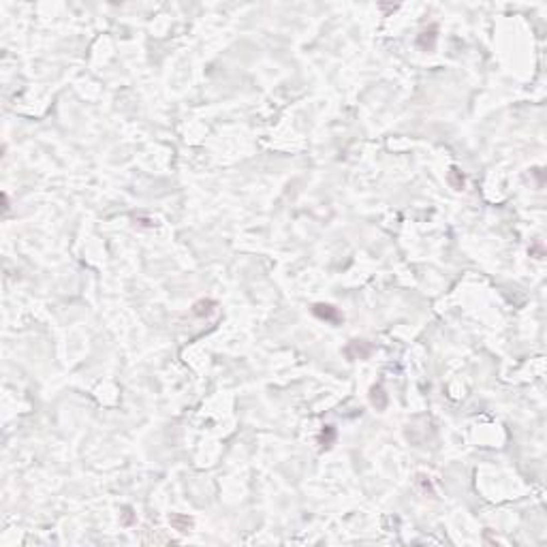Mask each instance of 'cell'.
I'll list each match as a JSON object with an SVG mask.
<instances>
[{"mask_svg": "<svg viewBox=\"0 0 547 547\" xmlns=\"http://www.w3.org/2000/svg\"><path fill=\"white\" fill-rule=\"evenodd\" d=\"M344 353H346V357L355 361V359H368L370 355H372V344L366 342V340H353V342H348V346L344 348Z\"/></svg>", "mask_w": 547, "mask_h": 547, "instance_id": "cell-1", "label": "cell"}, {"mask_svg": "<svg viewBox=\"0 0 547 547\" xmlns=\"http://www.w3.org/2000/svg\"><path fill=\"white\" fill-rule=\"evenodd\" d=\"M312 312H314V316H319V319L327 321V323H340V321H342V314H340V310H338L336 306H331V304H314L312 306Z\"/></svg>", "mask_w": 547, "mask_h": 547, "instance_id": "cell-2", "label": "cell"}, {"mask_svg": "<svg viewBox=\"0 0 547 547\" xmlns=\"http://www.w3.org/2000/svg\"><path fill=\"white\" fill-rule=\"evenodd\" d=\"M436 37H438V28L432 24V26H427L423 33L417 37V45L421 47L423 52H432L434 45H436Z\"/></svg>", "mask_w": 547, "mask_h": 547, "instance_id": "cell-3", "label": "cell"}, {"mask_svg": "<svg viewBox=\"0 0 547 547\" xmlns=\"http://www.w3.org/2000/svg\"><path fill=\"white\" fill-rule=\"evenodd\" d=\"M370 400H372V404L376 406V410H383V408L387 406V393L383 391V387H380V385H374V387H372Z\"/></svg>", "mask_w": 547, "mask_h": 547, "instance_id": "cell-4", "label": "cell"}, {"mask_svg": "<svg viewBox=\"0 0 547 547\" xmlns=\"http://www.w3.org/2000/svg\"><path fill=\"white\" fill-rule=\"evenodd\" d=\"M169 521H171L173 528L180 530V532H188V530L193 528V519H190V517H184V515H171Z\"/></svg>", "mask_w": 547, "mask_h": 547, "instance_id": "cell-5", "label": "cell"}, {"mask_svg": "<svg viewBox=\"0 0 547 547\" xmlns=\"http://www.w3.org/2000/svg\"><path fill=\"white\" fill-rule=\"evenodd\" d=\"M319 440H321V447H323V449H329L331 442L336 440V427H334V425H325Z\"/></svg>", "mask_w": 547, "mask_h": 547, "instance_id": "cell-6", "label": "cell"}, {"mask_svg": "<svg viewBox=\"0 0 547 547\" xmlns=\"http://www.w3.org/2000/svg\"><path fill=\"white\" fill-rule=\"evenodd\" d=\"M214 306H216V302H210V299H208V302H205V299H203V302H197V304L193 306V312H195L197 316L210 314V312L214 310Z\"/></svg>", "mask_w": 547, "mask_h": 547, "instance_id": "cell-7", "label": "cell"}, {"mask_svg": "<svg viewBox=\"0 0 547 547\" xmlns=\"http://www.w3.org/2000/svg\"><path fill=\"white\" fill-rule=\"evenodd\" d=\"M449 182H451V186H453V188H462L464 186V176H462V171H459L457 167H451Z\"/></svg>", "mask_w": 547, "mask_h": 547, "instance_id": "cell-8", "label": "cell"}]
</instances>
